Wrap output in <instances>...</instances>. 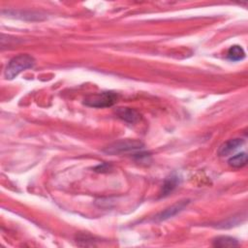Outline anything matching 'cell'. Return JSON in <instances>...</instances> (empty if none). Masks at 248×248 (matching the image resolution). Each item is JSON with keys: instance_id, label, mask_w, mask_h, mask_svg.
I'll list each match as a JSON object with an SVG mask.
<instances>
[{"instance_id": "6da1fadb", "label": "cell", "mask_w": 248, "mask_h": 248, "mask_svg": "<svg viewBox=\"0 0 248 248\" xmlns=\"http://www.w3.org/2000/svg\"><path fill=\"white\" fill-rule=\"evenodd\" d=\"M35 65V59L29 54H19L12 58L4 72V76L7 79H14L21 72L33 68Z\"/></svg>"}, {"instance_id": "7a4b0ae2", "label": "cell", "mask_w": 248, "mask_h": 248, "mask_svg": "<svg viewBox=\"0 0 248 248\" xmlns=\"http://www.w3.org/2000/svg\"><path fill=\"white\" fill-rule=\"evenodd\" d=\"M117 98V94L113 91H103L100 93H95L87 96L84 99L83 104L87 107L96 108H108L113 106Z\"/></svg>"}, {"instance_id": "3957f363", "label": "cell", "mask_w": 248, "mask_h": 248, "mask_svg": "<svg viewBox=\"0 0 248 248\" xmlns=\"http://www.w3.org/2000/svg\"><path fill=\"white\" fill-rule=\"evenodd\" d=\"M143 143L140 140H122L115 141L108 146H107L104 149V152L108 154H120V153H125L129 151H134V150H139L143 147Z\"/></svg>"}, {"instance_id": "277c9868", "label": "cell", "mask_w": 248, "mask_h": 248, "mask_svg": "<svg viewBox=\"0 0 248 248\" xmlns=\"http://www.w3.org/2000/svg\"><path fill=\"white\" fill-rule=\"evenodd\" d=\"M243 142L244 140L242 139H231L220 145L217 153L219 156H228L237 150Z\"/></svg>"}, {"instance_id": "5b68a950", "label": "cell", "mask_w": 248, "mask_h": 248, "mask_svg": "<svg viewBox=\"0 0 248 248\" xmlns=\"http://www.w3.org/2000/svg\"><path fill=\"white\" fill-rule=\"evenodd\" d=\"M189 203V201H181L179 202L174 203L173 205H171L170 207L165 209L164 211H162L161 213H159L156 217L155 220L157 221H163V220H167L174 215H176L178 212H180L181 210L184 209V207Z\"/></svg>"}, {"instance_id": "8992f818", "label": "cell", "mask_w": 248, "mask_h": 248, "mask_svg": "<svg viewBox=\"0 0 248 248\" xmlns=\"http://www.w3.org/2000/svg\"><path fill=\"white\" fill-rule=\"evenodd\" d=\"M115 113L120 119L128 123H136L140 119V112L131 108H117Z\"/></svg>"}, {"instance_id": "52a82bcc", "label": "cell", "mask_w": 248, "mask_h": 248, "mask_svg": "<svg viewBox=\"0 0 248 248\" xmlns=\"http://www.w3.org/2000/svg\"><path fill=\"white\" fill-rule=\"evenodd\" d=\"M179 177L176 174H171L170 176L167 177L164 181L162 191H161V197H166L170 193H171L179 184Z\"/></svg>"}, {"instance_id": "ba28073f", "label": "cell", "mask_w": 248, "mask_h": 248, "mask_svg": "<svg viewBox=\"0 0 248 248\" xmlns=\"http://www.w3.org/2000/svg\"><path fill=\"white\" fill-rule=\"evenodd\" d=\"M239 243L237 241L236 238L232 237V236H228V235H221V236H217L213 239L212 245L214 247H220V248H224V247H235L237 246Z\"/></svg>"}, {"instance_id": "9c48e42d", "label": "cell", "mask_w": 248, "mask_h": 248, "mask_svg": "<svg viewBox=\"0 0 248 248\" xmlns=\"http://www.w3.org/2000/svg\"><path fill=\"white\" fill-rule=\"evenodd\" d=\"M227 57L229 60L233 61V62H237L240 61L242 59H244L245 57V51L244 49L238 46V45H233L232 46L227 52Z\"/></svg>"}, {"instance_id": "30bf717a", "label": "cell", "mask_w": 248, "mask_h": 248, "mask_svg": "<svg viewBox=\"0 0 248 248\" xmlns=\"http://www.w3.org/2000/svg\"><path fill=\"white\" fill-rule=\"evenodd\" d=\"M228 164L230 167L234 169H239L244 167L247 164V154L246 152H240L238 154H235L232 156L228 160Z\"/></svg>"}]
</instances>
